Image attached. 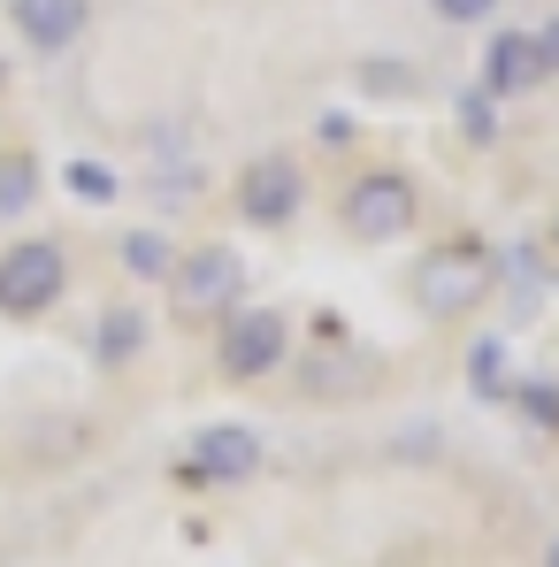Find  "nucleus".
I'll use <instances>...</instances> for the list:
<instances>
[{"mask_svg": "<svg viewBox=\"0 0 559 567\" xmlns=\"http://www.w3.org/2000/svg\"><path fill=\"white\" fill-rule=\"evenodd\" d=\"M467 383H475V399H514V377H506V346H498V338H483V346L467 353Z\"/></svg>", "mask_w": 559, "mask_h": 567, "instance_id": "nucleus-14", "label": "nucleus"}, {"mask_svg": "<svg viewBox=\"0 0 559 567\" xmlns=\"http://www.w3.org/2000/svg\"><path fill=\"white\" fill-rule=\"evenodd\" d=\"M545 567H559V537H552V545H545Z\"/></svg>", "mask_w": 559, "mask_h": 567, "instance_id": "nucleus-19", "label": "nucleus"}, {"mask_svg": "<svg viewBox=\"0 0 559 567\" xmlns=\"http://www.w3.org/2000/svg\"><path fill=\"white\" fill-rule=\"evenodd\" d=\"M261 430L253 422H199L191 430V445L169 461V475L185 483V491H238L246 475L261 468Z\"/></svg>", "mask_w": 559, "mask_h": 567, "instance_id": "nucleus-6", "label": "nucleus"}, {"mask_svg": "<svg viewBox=\"0 0 559 567\" xmlns=\"http://www.w3.org/2000/svg\"><path fill=\"white\" fill-rule=\"evenodd\" d=\"M0 93H8V62H0Z\"/></svg>", "mask_w": 559, "mask_h": 567, "instance_id": "nucleus-21", "label": "nucleus"}, {"mask_svg": "<svg viewBox=\"0 0 559 567\" xmlns=\"http://www.w3.org/2000/svg\"><path fill=\"white\" fill-rule=\"evenodd\" d=\"M429 16L453 23V31H483V23L498 16V0H429Z\"/></svg>", "mask_w": 559, "mask_h": 567, "instance_id": "nucleus-17", "label": "nucleus"}, {"mask_svg": "<svg viewBox=\"0 0 559 567\" xmlns=\"http://www.w3.org/2000/svg\"><path fill=\"white\" fill-rule=\"evenodd\" d=\"M460 131L475 138V146H490V138H498V100L483 93V85H475V93L460 100Z\"/></svg>", "mask_w": 559, "mask_h": 567, "instance_id": "nucleus-16", "label": "nucleus"}, {"mask_svg": "<svg viewBox=\"0 0 559 567\" xmlns=\"http://www.w3.org/2000/svg\"><path fill=\"white\" fill-rule=\"evenodd\" d=\"M169 307H177V322H222L230 307H246V254H238V246H222V238L177 246Z\"/></svg>", "mask_w": 559, "mask_h": 567, "instance_id": "nucleus-3", "label": "nucleus"}, {"mask_svg": "<svg viewBox=\"0 0 559 567\" xmlns=\"http://www.w3.org/2000/svg\"><path fill=\"white\" fill-rule=\"evenodd\" d=\"M291 361V315L283 307H230L215 322V369L222 383H261Z\"/></svg>", "mask_w": 559, "mask_h": 567, "instance_id": "nucleus-5", "label": "nucleus"}, {"mask_svg": "<svg viewBox=\"0 0 559 567\" xmlns=\"http://www.w3.org/2000/svg\"><path fill=\"white\" fill-rule=\"evenodd\" d=\"M146 338H154L146 307H138V299H107L100 322H93V369H131V361L146 353Z\"/></svg>", "mask_w": 559, "mask_h": 567, "instance_id": "nucleus-10", "label": "nucleus"}, {"mask_svg": "<svg viewBox=\"0 0 559 567\" xmlns=\"http://www.w3.org/2000/svg\"><path fill=\"white\" fill-rule=\"evenodd\" d=\"M537 39H545V62H552V78H559V16L545 23V31H537Z\"/></svg>", "mask_w": 559, "mask_h": 567, "instance_id": "nucleus-18", "label": "nucleus"}, {"mask_svg": "<svg viewBox=\"0 0 559 567\" xmlns=\"http://www.w3.org/2000/svg\"><path fill=\"white\" fill-rule=\"evenodd\" d=\"M70 291V246L62 238H8L0 246V322H46Z\"/></svg>", "mask_w": 559, "mask_h": 567, "instance_id": "nucleus-2", "label": "nucleus"}, {"mask_svg": "<svg viewBox=\"0 0 559 567\" xmlns=\"http://www.w3.org/2000/svg\"><path fill=\"white\" fill-rule=\"evenodd\" d=\"M230 207H238L246 230H283L307 207V162L299 154H253L230 185Z\"/></svg>", "mask_w": 559, "mask_h": 567, "instance_id": "nucleus-7", "label": "nucleus"}, {"mask_svg": "<svg viewBox=\"0 0 559 567\" xmlns=\"http://www.w3.org/2000/svg\"><path fill=\"white\" fill-rule=\"evenodd\" d=\"M514 406L537 422V430H552L559 437V383H545V377H529V383H514Z\"/></svg>", "mask_w": 559, "mask_h": 567, "instance_id": "nucleus-15", "label": "nucleus"}, {"mask_svg": "<svg viewBox=\"0 0 559 567\" xmlns=\"http://www.w3.org/2000/svg\"><path fill=\"white\" fill-rule=\"evenodd\" d=\"M414 307L429 315V322H467L490 291H498V254L483 246V238H437V246H422V261H414Z\"/></svg>", "mask_w": 559, "mask_h": 567, "instance_id": "nucleus-1", "label": "nucleus"}, {"mask_svg": "<svg viewBox=\"0 0 559 567\" xmlns=\"http://www.w3.org/2000/svg\"><path fill=\"white\" fill-rule=\"evenodd\" d=\"M8 23L31 54H70L93 31V0H8Z\"/></svg>", "mask_w": 559, "mask_h": 567, "instance_id": "nucleus-9", "label": "nucleus"}, {"mask_svg": "<svg viewBox=\"0 0 559 567\" xmlns=\"http://www.w3.org/2000/svg\"><path fill=\"white\" fill-rule=\"evenodd\" d=\"M552 254H559V215H552Z\"/></svg>", "mask_w": 559, "mask_h": 567, "instance_id": "nucleus-20", "label": "nucleus"}, {"mask_svg": "<svg viewBox=\"0 0 559 567\" xmlns=\"http://www.w3.org/2000/svg\"><path fill=\"white\" fill-rule=\"evenodd\" d=\"M490 100H521L537 85H552V62H545V39L537 31H490L483 47V78H475Z\"/></svg>", "mask_w": 559, "mask_h": 567, "instance_id": "nucleus-8", "label": "nucleus"}, {"mask_svg": "<svg viewBox=\"0 0 559 567\" xmlns=\"http://www.w3.org/2000/svg\"><path fill=\"white\" fill-rule=\"evenodd\" d=\"M115 261H123L138 284H169V269H177V238H169V230H154V223H138V230H123Z\"/></svg>", "mask_w": 559, "mask_h": 567, "instance_id": "nucleus-11", "label": "nucleus"}, {"mask_svg": "<svg viewBox=\"0 0 559 567\" xmlns=\"http://www.w3.org/2000/svg\"><path fill=\"white\" fill-rule=\"evenodd\" d=\"M338 223H345L353 246H398L422 223V185L406 169H361L338 199Z\"/></svg>", "mask_w": 559, "mask_h": 567, "instance_id": "nucleus-4", "label": "nucleus"}, {"mask_svg": "<svg viewBox=\"0 0 559 567\" xmlns=\"http://www.w3.org/2000/svg\"><path fill=\"white\" fill-rule=\"evenodd\" d=\"M39 192H46L39 154H31V146H8V154H0V223L31 215V199H39Z\"/></svg>", "mask_w": 559, "mask_h": 567, "instance_id": "nucleus-12", "label": "nucleus"}, {"mask_svg": "<svg viewBox=\"0 0 559 567\" xmlns=\"http://www.w3.org/2000/svg\"><path fill=\"white\" fill-rule=\"evenodd\" d=\"M62 192L85 199V207H115V199H123V177H115L107 162H93V154H77V162H62Z\"/></svg>", "mask_w": 559, "mask_h": 567, "instance_id": "nucleus-13", "label": "nucleus"}]
</instances>
